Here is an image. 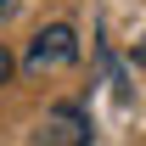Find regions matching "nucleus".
Wrapping results in <instances>:
<instances>
[{"instance_id": "nucleus-2", "label": "nucleus", "mask_w": 146, "mask_h": 146, "mask_svg": "<svg viewBox=\"0 0 146 146\" xmlns=\"http://www.w3.org/2000/svg\"><path fill=\"white\" fill-rule=\"evenodd\" d=\"M90 112L79 107V101H56V107H45V118H39V146H90Z\"/></svg>"}, {"instance_id": "nucleus-5", "label": "nucleus", "mask_w": 146, "mask_h": 146, "mask_svg": "<svg viewBox=\"0 0 146 146\" xmlns=\"http://www.w3.org/2000/svg\"><path fill=\"white\" fill-rule=\"evenodd\" d=\"M135 68H146V39H135Z\"/></svg>"}, {"instance_id": "nucleus-1", "label": "nucleus", "mask_w": 146, "mask_h": 146, "mask_svg": "<svg viewBox=\"0 0 146 146\" xmlns=\"http://www.w3.org/2000/svg\"><path fill=\"white\" fill-rule=\"evenodd\" d=\"M79 62V34H73V23H45L34 39H28V51H23V73H62Z\"/></svg>"}, {"instance_id": "nucleus-3", "label": "nucleus", "mask_w": 146, "mask_h": 146, "mask_svg": "<svg viewBox=\"0 0 146 146\" xmlns=\"http://www.w3.org/2000/svg\"><path fill=\"white\" fill-rule=\"evenodd\" d=\"M11 68H17V62H11V51H6V45H0V84L11 79Z\"/></svg>"}, {"instance_id": "nucleus-4", "label": "nucleus", "mask_w": 146, "mask_h": 146, "mask_svg": "<svg viewBox=\"0 0 146 146\" xmlns=\"http://www.w3.org/2000/svg\"><path fill=\"white\" fill-rule=\"evenodd\" d=\"M17 6H23V0H0V23H11V17H17Z\"/></svg>"}]
</instances>
